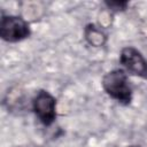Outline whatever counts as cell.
<instances>
[{
	"mask_svg": "<svg viewBox=\"0 0 147 147\" xmlns=\"http://www.w3.org/2000/svg\"><path fill=\"white\" fill-rule=\"evenodd\" d=\"M105 92L122 105H129L132 101V88L127 74L123 69H114L102 77L101 82Z\"/></svg>",
	"mask_w": 147,
	"mask_h": 147,
	"instance_id": "obj_1",
	"label": "cell"
},
{
	"mask_svg": "<svg viewBox=\"0 0 147 147\" xmlns=\"http://www.w3.org/2000/svg\"><path fill=\"white\" fill-rule=\"evenodd\" d=\"M31 34L29 23L21 16L3 15L0 21V37L7 42H17Z\"/></svg>",
	"mask_w": 147,
	"mask_h": 147,
	"instance_id": "obj_2",
	"label": "cell"
},
{
	"mask_svg": "<svg viewBox=\"0 0 147 147\" xmlns=\"http://www.w3.org/2000/svg\"><path fill=\"white\" fill-rule=\"evenodd\" d=\"M32 108L45 126L52 125L56 119V99L48 91L40 90L37 92L32 100Z\"/></svg>",
	"mask_w": 147,
	"mask_h": 147,
	"instance_id": "obj_3",
	"label": "cell"
},
{
	"mask_svg": "<svg viewBox=\"0 0 147 147\" xmlns=\"http://www.w3.org/2000/svg\"><path fill=\"white\" fill-rule=\"evenodd\" d=\"M119 63L124 67L125 71L147 79V60L136 47H123L119 55Z\"/></svg>",
	"mask_w": 147,
	"mask_h": 147,
	"instance_id": "obj_4",
	"label": "cell"
},
{
	"mask_svg": "<svg viewBox=\"0 0 147 147\" xmlns=\"http://www.w3.org/2000/svg\"><path fill=\"white\" fill-rule=\"evenodd\" d=\"M84 37L86 41L93 47H101L107 41V34L105 33V31L93 23H90L85 26Z\"/></svg>",
	"mask_w": 147,
	"mask_h": 147,
	"instance_id": "obj_5",
	"label": "cell"
},
{
	"mask_svg": "<svg viewBox=\"0 0 147 147\" xmlns=\"http://www.w3.org/2000/svg\"><path fill=\"white\" fill-rule=\"evenodd\" d=\"M106 6L111 11H122L126 9L127 2L126 1H107Z\"/></svg>",
	"mask_w": 147,
	"mask_h": 147,
	"instance_id": "obj_6",
	"label": "cell"
},
{
	"mask_svg": "<svg viewBox=\"0 0 147 147\" xmlns=\"http://www.w3.org/2000/svg\"><path fill=\"white\" fill-rule=\"evenodd\" d=\"M127 147H139V146H127Z\"/></svg>",
	"mask_w": 147,
	"mask_h": 147,
	"instance_id": "obj_7",
	"label": "cell"
}]
</instances>
